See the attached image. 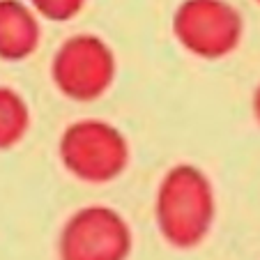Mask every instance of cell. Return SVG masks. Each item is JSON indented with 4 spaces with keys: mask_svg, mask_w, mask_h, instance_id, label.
I'll list each match as a JSON object with an SVG mask.
<instances>
[{
    "mask_svg": "<svg viewBox=\"0 0 260 260\" xmlns=\"http://www.w3.org/2000/svg\"><path fill=\"white\" fill-rule=\"evenodd\" d=\"M129 251L127 219L108 205L79 207L60 231V260H127Z\"/></svg>",
    "mask_w": 260,
    "mask_h": 260,
    "instance_id": "5b68a950",
    "label": "cell"
},
{
    "mask_svg": "<svg viewBox=\"0 0 260 260\" xmlns=\"http://www.w3.org/2000/svg\"><path fill=\"white\" fill-rule=\"evenodd\" d=\"M216 216L210 177L193 164L168 168L157 187L154 219L161 237L177 249H191L207 237Z\"/></svg>",
    "mask_w": 260,
    "mask_h": 260,
    "instance_id": "6da1fadb",
    "label": "cell"
},
{
    "mask_svg": "<svg viewBox=\"0 0 260 260\" xmlns=\"http://www.w3.org/2000/svg\"><path fill=\"white\" fill-rule=\"evenodd\" d=\"M51 79L67 99L94 102L113 85V49L97 35H74L55 51L51 60Z\"/></svg>",
    "mask_w": 260,
    "mask_h": 260,
    "instance_id": "277c9868",
    "label": "cell"
},
{
    "mask_svg": "<svg viewBox=\"0 0 260 260\" xmlns=\"http://www.w3.org/2000/svg\"><path fill=\"white\" fill-rule=\"evenodd\" d=\"M30 127V108L14 88L0 85V150L19 145Z\"/></svg>",
    "mask_w": 260,
    "mask_h": 260,
    "instance_id": "52a82bcc",
    "label": "cell"
},
{
    "mask_svg": "<svg viewBox=\"0 0 260 260\" xmlns=\"http://www.w3.org/2000/svg\"><path fill=\"white\" fill-rule=\"evenodd\" d=\"M244 21L228 0H182L173 14V35L184 51L219 60L240 46Z\"/></svg>",
    "mask_w": 260,
    "mask_h": 260,
    "instance_id": "3957f363",
    "label": "cell"
},
{
    "mask_svg": "<svg viewBox=\"0 0 260 260\" xmlns=\"http://www.w3.org/2000/svg\"><path fill=\"white\" fill-rule=\"evenodd\" d=\"M32 10L49 21H69L83 10L85 0H28Z\"/></svg>",
    "mask_w": 260,
    "mask_h": 260,
    "instance_id": "ba28073f",
    "label": "cell"
},
{
    "mask_svg": "<svg viewBox=\"0 0 260 260\" xmlns=\"http://www.w3.org/2000/svg\"><path fill=\"white\" fill-rule=\"evenodd\" d=\"M255 3H260V0H255Z\"/></svg>",
    "mask_w": 260,
    "mask_h": 260,
    "instance_id": "30bf717a",
    "label": "cell"
},
{
    "mask_svg": "<svg viewBox=\"0 0 260 260\" xmlns=\"http://www.w3.org/2000/svg\"><path fill=\"white\" fill-rule=\"evenodd\" d=\"M253 115H255V120H258V124H260V85L255 88V92H253Z\"/></svg>",
    "mask_w": 260,
    "mask_h": 260,
    "instance_id": "9c48e42d",
    "label": "cell"
},
{
    "mask_svg": "<svg viewBox=\"0 0 260 260\" xmlns=\"http://www.w3.org/2000/svg\"><path fill=\"white\" fill-rule=\"evenodd\" d=\"M58 154L64 171L88 184H106L127 171L132 150L115 124L97 118L72 122L62 132Z\"/></svg>",
    "mask_w": 260,
    "mask_h": 260,
    "instance_id": "7a4b0ae2",
    "label": "cell"
},
{
    "mask_svg": "<svg viewBox=\"0 0 260 260\" xmlns=\"http://www.w3.org/2000/svg\"><path fill=\"white\" fill-rule=\"evenodd\" d=\"M42 28L30 3L0 0V60L19 62L37 51Z\"/></svg>",
    "mask_w": 260,
    "mask_h": 260,
    "instance_id": "8992f818",
    "label": "cell"
}]
</instances>
